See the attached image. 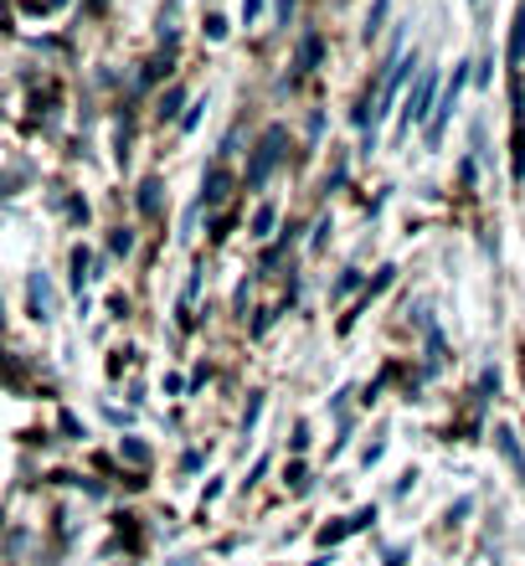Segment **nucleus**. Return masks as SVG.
<instances>
[{"instance_id": "nucleus-17", "label": "nucleus", "mask_w": 525, "mask_h": 566, "mask_svg": "<svg viewBox=\"0 0 525 566\" xmlns=\"http://www.w3.org/2000/svg\"><path fill=\"white\" fill-rule=\"evenodd\" d=\"M258 412H263V397H253V402H248V412H242V438H248V432H253Z\"/></svg>"}, {"instance_id": "nucleus-12", "label": "nucleus", "mask_w": 525, "mask_h": 566, "mask_svg": "<svg viewBox=\"0 0 525 566\" xmlns=\"http://www.w3.org/2000/svg\"><path fill=\"white\" fill-rule=\"evenodd\" d=\"M180 104H186V88H166V98H160V119H176Z\"/></svg>"}, {"instance_id": "nucleus-13", "label": "nucleus", "mask_w": 525, "mask_h": 566, "mask_svg": "<svg viewBox=\"0 0 525 566\" xmlns=\"http://www.w3.org/2000/svg\"><path fill=\"white\" fill-rule=\"evenodd\" d=\"M108 248H114V253H135V232H129V227H119V232H114V238H108Z\"/></svg>"}, {"instance_id": "nucleus-1", "label": "nucleus", "mask_w": 525, "mask_h": 566, "mask_svg": "<svg viewBox=\"0 0 525 566\" xmlns=\"http://www.w3.org/2000/svg\"><path fill=\"white\" fill-rule=\"evenodd\" d=\"M284 124H269L263 135H258V149H253V160H248V191H263L269 186V176L279 170V160H284Z\"/></svg>"}, {"instance_id": "nucleus-6", "label": "nucleus", "mask_w": 525, "mask_h": 566, "mask_svg": "<svg viewBox=\"0 0 525 566\" xmlns=\"http://www.w3.org/2000/svg\"><path fill=\"white\" fill-rule=\"evenodd\" d=\"M27 294H31V319H42V325H46V319H52V289H46V279H42V273L31 279V289H27Z\"/></svg>"}, {"instance_id": "nucleus-14", "label": "nucleus", "mask_w": 525, "mask_h": 566, "mask_svg": "<svg viewBox=\"0 0 525 566\" xmlns=\"http://www.w3.org/2000/svg\"><path fill=\"white\" fill-rule=\"evenodd\" d=\"M124 459H129V463H150V448L139 443V438H124Z\"/></svg>"}, {"instance_id": "nucleus-4", "label": "nucleus", "mask_w": 525, "mask_h": 566, "mask_svg": "<svg viewBox=\"0 0 525 566\" xmlns=\"http://www.w3.org/2000/svg\"><path fill=\"white\" fill-rule=\"evenodd\" d=\"M227 196H232V176H227L222 165H211V170H207V180H201V207H211V211H217V207H222V201H227Z\"/></svg>"}, {"instance_id": "nucleus-11", "label": "nucleus", "mask_w": 525, "mask_h": 566, "mask_svg": "<svg viewBox=\"0 0 525 566\" xmlns=\"http://www.w3.org/2000/svg\"><path fill=\"white\" fill-rule=\"evenodd\" d=\"M500 448H505V459H511L515 469L525 474V453H521V443H515V432H511V428H500Z\"/></svg>"}, {"instance_id": "nucleus-7", "label": "nucleus", "mask_w": 525, "mask_h": 566, "mask_svg": "<svg viewBox=\"0 0 525 566\" xmlns=\"http://www.w3.org/2000/svg\"><path fill=\"white\" fill-rule=\"evenodd\" d=\"M505 62H511V67H521V62H525V0L515 6V27H511V46H505Z\"/></svg>"}, {"instance_id": "nucleus-18", "label": "nucleus", "mask_w": 525, "mask_h": 566, "mask_svg": "<svg viewBox=\"0 0 525 566\" xmlns=\"http://www.w3.org/2000/svg\"><path fill=\"white\" fill-rule=\"evenodd\" d=\"M258 11H263V0H242V21H248V27L258 21Z\"/></svg>"}, {"instance_id": "nucleus-9", "label": "nucleus", "mask_w": 525, "mask_h": 566, "mask_svg": "<svg viewBox=\"0 0 525 566\" xmlns=\"http://www.w3.org/2000/svg\"><path fill=\"white\" fill-rule=\"evenodd\" d=\"M139 211H145V217H160V180H145V186H139Z\"/></svg>"}, {"instance_id": "nucleus-19", "label": "nucleus", "mask_w": 525, "mask_h": 566, "mask_svg": "<svg viewBox=\"0 0 525 566\" xmlns=\"http://www.w3.org/2000/svg\"><path fill=\"white\" fill-rule=\"evenodd\" d=\"M0 319H6V310H0Z\"/></svg>"}, {"instance_id": "nucleus-8", "label": "nucleus", "mask_w": 525, "mask_h": 566, "mask_svg": "<svg viewBox=\"0 0 525 566\" xmlns=\"http://www.w3.org/2000/svg\"><path fill=\"white\" fill-rule=\"evenodd\" d=\"M93 253H88V248H73V289H77V294H83V283H88L93 279Z\"/></svg>"}, {"instance_id": "nucleus-15", "label": "nucleus", "mask_w": 525, "mask_h": 566, "mask_svg": "<svg viewBox=\"0 0 525 566\" xmlns=\"http://www.w3.org/2000/svg\"><path fill=\"white\" fill-rule=\"evenodd\" d=\"M346 536H356V531H350V521L346 525H325V531H319V546H335V541H346Z\"/></svg>"}, {"instance_id": "nucleus-10", "label": "nucleus", "mask_w": 525, "mask_h": 566, "mask_svg": "<svg viewBox=\"0 0 525 566\" xmlns=\"http://www.w3.org/2000/svg\"><path fill=\"white\" fill-rule=\"evenodd\" d=\"M273 227H279V207H258L253 211V238H269Z\"/></svg>"}, {"instance_id": "nucleus-16", "label": "nucleus", "mask_w": 525, "mask_h": 566, "mask_svg": "<svg viewBox=\"0 0 525 566\" xmlns=\"http://www.w3.org/2000/svg\"><path fill=\"white\" fill-rule=\"evenodd\" d=\"M387 6H391V0H376V11H371V21H366V42H371L376 31H381V21H387Z\"/></svg>"}, {"instance_id": "nucleus-5", "label": "nucleus", "mask_w": 525, "mask_h": 566, "mask_svg": "<svg viewBox=\"0 0 525 566\" xmlns=\"http://www.w3.org/2000/svg\"><path fill=\"white\" fill-rule=\"evenodd\" d=\"M319 52H325V42H319V31H309V36L300 42V57H294V77L315 73V67H319Z\"/></svg>"}, {"instance_id": "nucleus-3", "label": "nucleus", "mask_w": 525, "mask_h": 566, "mask_svg": "<svg viewBox=\"0 0 525 566\" xmlns=\"http://www.w3.org/2000/svg\"><path fill=\"white\" fill-rule=\"evenodd\" d=\"M464 83H469V67H459V73H453V83L449 88H443V98H438V114L433 119H428V139H443V124L453 119V108H459V93H464Z\"/></svg>"}, {"instance_id": "nucleus-2", "label": "nucleus", "mask_w": 525, "mask_h": 566, "mask_svg": "<svg viewBox=\"0 0 525 566\" xmlns=\"http://www.w3.org/2000/svg\"><path fill=\"white\" fill-rule=\"evenodd\" d=\"M433 104H438V73H433V67H422L418 83H412V93H407V104H402V129H412V124H428Z\"/></svg>"}]
</instances>
